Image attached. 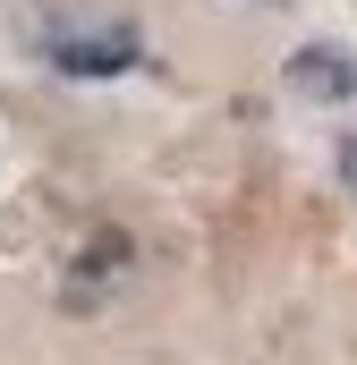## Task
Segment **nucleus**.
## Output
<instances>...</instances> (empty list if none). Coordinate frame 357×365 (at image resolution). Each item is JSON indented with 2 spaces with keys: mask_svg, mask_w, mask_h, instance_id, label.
I'll return each mask as SVG.
<instances>
[{
  "mask_svg": "<svg viewBox=\"0 0 357 365\" xmlns=\"http://www.w3.org/2000/svg\"><path fill=\"white\" fill-rule=\"evenodd\" d=\"M289 86H298V93H323V102H341V93L357 86V68H349V51H341V43H306V51L289 60Z\"/></svg>",
  "mask_w": 357,
  "mask_h": 365,
  "instance_id": "obj_1",
  "label": "nucleus"
},
{
  "mask_svg": "<svg viewBox=\"0 0 357 365\" xmlns=\"http://www.w3.org/2000/svg\"><path fill=\"white\" fill-rule=\"evenodd\" d=\"M60 68L102 77V68H128V43H60Z\"/></svg>",
  "mask_w": 357,
  "mask_h": 365,
  "instance_id": "obj_2",
  "label": "nucleus"
}]
</instances>
